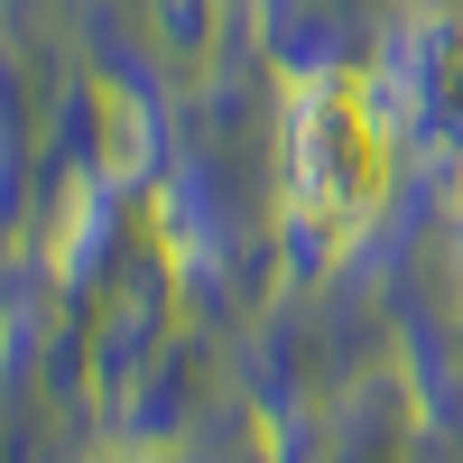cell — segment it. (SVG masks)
I'll return each mask as SVG.
<instances>
[{
    "mask_svg": "<svg viewBox=\"0 0 463 463\" xmlns=\"http://www.w3.org/2000/svg\"><path fill=\"white\" fill-rule=\"evenodd\" d=\"M380 195H390V111L362 74H316L288 102V222L297 241L334 260L353 250Z\"/></svg>",
    "mask_w": 463,
    "mask_h": 463,
    "instance_id": "cell-1",
    "label": "cell"
},
{
    "mask_svg": "<svg viewBox=\"0 0 463 463\" xmlns=\"http://www.w3.org/2000/svg\"><path fill=\"white\" fill-rule=\"evenodd\" d=\"M454 213H463V185H454Z\"/></svg>",
    "mask_w": 463,
    "mask_h": 463,
    "instance_id": "cell-2",
    "label": "cell"
}]
</instances>
